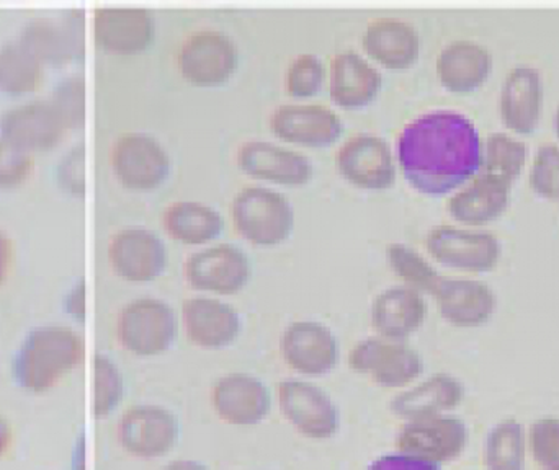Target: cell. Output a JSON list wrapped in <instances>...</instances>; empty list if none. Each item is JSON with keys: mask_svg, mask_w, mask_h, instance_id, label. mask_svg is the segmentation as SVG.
I'll use <instances>...</instances> for the list:
<instances>
[{"mask_svg": "<svg viewBox=\"0 0 559 470\" xmlns=\"http://www.w3.org/2000/svg\"><path fill=\"white\" fill-rule=\"evenodd\" d=\"M396 162L411 189L439 198L481 172V136L466 115L429 111L401 130Z\"/></svg>", "mask_w": 559, "mask_h": 470, "instance_id": "cell-1", "label": "cell"}, {"mask_svg": "<svg viewBox=\"0 0 559 470\" xmlns=\"http://www.w3.org/2000/svg\"><path fill=\"white\" fill-rule=\"evenodd\" d=\"M84 360V341L71 328H38L23 341L13 358V379L22 389L43 394L52 389Z\"/></svg>", "mask_w": 559, "mask_h": 470, "instance_id": "cell-2", "label": "cell"}, {"mask_svg": "<svg viewBox=\"0 0 559 470\" xmlns=\"http://www.w3.org/2000/svg\"><path fill=\"white\" fill-rule=\"evenodd\" d=\"M236 232L259 249H274L292 239L295 208L277 190L249 185L239 190L229 208Z\"/></svg>", "mask_w": 559, "mask_h": 470, "instance_id": "cell-3", "label": "cell"}, {"mask_svg": "<svg viewBox=\"0 0 559 470\" xmlns=\"http://www.w3.org/2000/svg\"><path fill=\"white\" fill-rule=\"evenodd\" d=\"M241 64V51L228 33L216 28L190 33L177 52L180 77L197 88L229 84Z\"/></svg>", "mask_w": 559, "mask_h": 470, "instance_id": "cell-4", "label": "cell"}, {"mask_svg": "<svg viewBox=\"0 0 559 470\" xmlns=\"http://www.w3.org/2000/svg\"><path fill=\"white\" fill-rule=\"evenodd\" d=\"M179 335V318L169 302L140 298L128 302L117 318L121 348L138 358H156L173 350Z\"/></svg>", "mask_w": 559, "mask_h": 470, "instance_id": "cell-5", "label": "cell"}, {"mask_svg": "<svg viewBox=\"0 0 559 470\" xmlns=\"http://www.w3.org/2000/svg\"><path fill=\"white\" fill-rule=\"evenodd\" d=\"M110 164L118 183L138 193L163 189L173 173L166 146L143 131L121 134L111 147Z\"/></svg>", "mask_w": 559, "mask_h": 470, "instance_id": "cell-6", "label": "cell"}, {"mask_svg": "<svg viewBox=\"0 0 559 470\" xmlns=\"http://www.w3.org/2000/svg\"><path fill=\"white\" fill-rule=\"evenodd\" d=\"M347 363L355 374L368 377L383 389H404L424 373L419 351L406 341L388 340L378 335L354 345Z\"/></svg>", "mask_w": 559, "mask_h": 470, "instance_id": "cell-7", "label": "cell"}, {"mask_svg": "<svg viewBox=\"0 0 559 470\" xmlns=\"http://www.w3.org/2000/svg\"><path fill=\"white\" fill-rule=\"evenodd\" d=\"M280 412L308 439L328 442L341 430L337 403L318 384L305 379L280 381L275 387Z\"/></svg>", "mask_w": 559, "mask_h": 470, "instance_id": "cell-8", "label": "cell"}, {"mask_svg": "<svg viewBox=\"0 0 559 470\" xmlns=\"http://www.w3.org/2000/svg\"><path fill=\"white\" fill-rule=\"evenodd\" d=\"M251 258L235 243H212L192 253L183 265L187 285L212 296H236L251 281Z\"/></svg>", "mask_w": 559, "mask_h": 470, "instance_id": "cell-9", "label": "cell"}, {"mask_svg": "<svg viewBox=\"0 0 559 470\" xmlns=\"http://www.w3.org/2000/svg\"><path fill=\"white\" fill-rule=\"evenodd\" d=\"M335 170L354 189L384 192L396 183V156L384 137L371 133L355 134L335 153Z\"/></svg>", "mask_w": 559, "mask_h": 470, "instance_id": "cell-10", "label": "cell"}, {"mask_svg": "<svg viewBox=\"0 0 559 470\" xmlns=\"http://www.w3.org/2000/svg\"><path fill=\"white\" fill-rule=\"evenodd\" d=\"M468 442V430L453 415L406 420L396 438V451L404 453L429 469H440L460 458Z\"/></svg>", "mask_w": 559, "mask_h": 470, "instance_id": "cell-11", "label": "cell"}, {"mask_svg": "<svg viewBox=\"0 0 559 470\" xmlns=\"http://www.w3.org/2000/svg\"><path fill=\"white\" fill-rule=\"evenodd\" d=\"M19 39L45 68L74 64L85 56L84 12L74 9L59 16H36L23 25Z\"/></svg>", "mask_w": 559, "mask_h": 470, "instance_id": "cell-12", "label": "cell"}, {"mask_svg": "<svg viewBox=\"0 0 559 470\" xmlns=\"http://www.w3.org/2000/svg\"><path fill=\"white\" fill-rule=\"evenodd\" d=\"M182 435L179 417L166 407L141 403L121 415L117 426L118 443L128 455L157 459L170 455Z\"/></svg>", "mask_w": 559, "mask_h": 470, "instance_id": "cell-13", "label": "cell"}, {"mask_svg": "<svg viewBox=\"0 0 559 470\" xmlns=\"http://www.w3.org/2000/svg\"><path fill=\"white\" fill-rule=\"evenodd\" d=\"M92 33L105 55H143L156 38V20L144 7H100L92 20Z\"/></svg>", "mask_w": 559, "mask_h": 470, "instance_id": "cell-14", "label": "cell"}, {"mask_svg": "<svg viewBox=\"0 0 559 470\" xmlns=\"http://www.w3.org/2000/svg\"><path fill=\"white\" fill-rule=\"evenodd\" d=\"M277 140L308 149H328L344 136V121L332 108L318 104H286L269 118Z\"/></svg>", "mask_w": 559, "mask_h": 470, "instance_id": "cell-15", "label": "cell"}, {"mask_svg": "<svg viewBox=\"0 0 559 470\" xmlns=\"http://www.w3.org/2000/svg\"><path fill=\"white\" fill-rule=\"evenodd\" d=\"M427 253L440 265L460 272L488 273L498 266L501 243L495 234L437 226L426 237Z\"/></svg>", "mask_w": 559, "mask_h": 470, "instance_id": "cell-16", "label": "cell"}, {"mask_svg": "<svg viewBox=\"0 0 559 470\" xmlns=\"http://www.w3.org/2000/svg\"><path fill=\"white\" fill-rule=\"evenodd\" d=\"M280 351L286 366L306 377L325 376L341 360L334 332L316 321L292 322L283 332Z\"/></svg>", "mask_w": 559, "mask_h": 470, "instance_id": "cell-17", "label": "cell"}, {"mask_svg": "<svg viewBox=\"0 0 559 470\" xmlns=\"http://www.w3.org/2000/svg\"><path fill=\"white\" fill-rule=\"evenodd\" d=\"M238 169L255 182L299 189L314 177L311 160L289 147L267 141H246L236 154Z\"/></svg>", "mask_w": 559, "mask_h": 470, "instance_id": "cell-18", "label": "cell"}, {"mask_svg": "<svg viewBox=\"0 0 559 470\" xmlns=\"http://www.w3.org/2000/svg\"><path fill=\"white\" fill-rule=\"evenodd\" d=\"M213 412L226 425L255 426L272 412L271 389L249 373H229L213 384L210 393Z\"/></svg>", "mask_w": 559, "mask_h": 470, "instance_id": "cell-19", "label": "cell"}, {"mask_svg": "<svg viewBox=\"0 0 559 470\" xmlns=\"http://www.w3.org/2000/svg\"><path fill=\"white\" fill-rule=\"evenodd\" d=\"M187 340L202 350H225L242 334V317L229 302L212 296L186 299L180 308Z\"/></svg>", "mask_w": 559, "mask_h": 470, "instance_id": "cell-20", "label": "cell"}, {"mask_svg": "<svg viewBox=\"0 0 559 470\" xmlns=\"http://www.w3.org/2000/svg\"><path fill=\"white\" fill-rule=\"evenodd\" d=\"M108 260L118 278L128 282H153L169 263L166 243L150 229L127 228L111 237Z\"/></svg>", "mask_w": 559, "mask_h": 470, "instance_id": "cell-21", "label": "cell"}, {"mask_svg": "<svg viewBox=\"0 0 559 470\" xmlns=\"http://www.w3.org/2000/svg\"><path fill=\"white\" fill-rule=\"evenodd\" d=\"M68 133V124L49 98L15 105L0 117V136L32 154L55 149Z\"/></svg>", "mask_w": 559, "mask_h": 470, "instance_id": "cell-22", "label": "cell"}, {"mask_svg": "<svg viewBox=\"0 0 559 470\" xmlns=\"http://www.w3.org/2000/svg\"><path fill=\"white\" fill-rule=\"evenodd\" d=\"M545 85L542 72L531 64L512 68L502 82L499 113L512 133L528 136L537 131L544 111Z\"/></svg>", "mask_w": 559, "mask_h": 470, "instance_id": "cell-23", "label": "cell"}, {"mask_svg": "<svg viewBox=\"0 0 559 470\" xmlns=\"http://www.w3.org/2000/svg\"><path fill=\"white\" fill-rule=\"evenodd\" d=\"M383 88V75L360 52L345 49L331 59L329 95L342 110L357 111L370 107Z\"/></svg>", "mask_w": 559, "mask_h": 470, "instance_id": "cell-24", "label": "cell"}, {"mask_svg": "<svg viewBox=\"0 0 559 470\" xmlns=\"http://www.w3.org/2000/svg\"><path fill=\"white\" fill-rule=\"evenodd\" d=\"M495 56L475 39H453L437 56L440 85L453 95H472L491 77Z\"/></svg>", "mask_w": 559, "mask_h": 470, "instance_id": "cell-25", "label": "cell"}, {"mask_svg": "<svg viewBox=\"0 0 559 470\" xmlns=\"http://www.w3.org/2000/svg\"><path fill=\"white\" fill-rule=\"evenodd\" d=\"M365 55L388 71H407L420 56V35L413 23L384 16L371 20L361 36Z\"/></svg>", "mask_w": 559, "mask_h": 470, "instance_id": "cell-26", "label": "cell"}, {"mask_svg": "<svg viewBox=\"0 0 559 470\" xmlns=\"http://www.w3.org/2000/svg\"><path fill=\"white\" fill-rule=\"evenodd\" d=\"M370 314L378 337L406 341L426 322L427 302L423 292L411 286H391L373 299Z\"/></svg>", "mask_w": 559, "mask_h": 470, "instance_id": "cell-27", "label": "cell"}, {"mask_svg": "<svg viewBox=\"0 0 559 470\" xmlns=\"http://www.w3.org/2000/svg\"><path fill=\"white\" fill-rule=\"evenodd\" d=\"M440 315L455 327L472 328L486 324L496 311L495 292L475 279L443 278L433 292Z\"/></svg>", "mask_w": 559, "mask_h": 470, "instance_id": "cell-28", "label": "cell"}, {"mask_svg": "<svg viewBox=\"0 0 559 470\" xmlns=\"http://www.w3.org/2000/svg\"><path fill=\"white\" fill-rule=\"evenodd\" d=\"M512 185L499 177L479 172L447 203V212L466 226H485L504 215Z\"/></svg>", "mask_w": 559, "mask_h": 470, "instance_id": "cell-29", "label": "cell"}, {"mask_svg": "<svg viewBox=\"0 0 559 470\" xmlns=\"http://www.w3.org/2000/svg\"><path fill=\"white\" fill-rule=\"evenodd\" d=\"M465 399V387L450 374H433L417 386L397 394L390 402L391 412L403 420L442 415L452 412Z\"/></svg>", "mask_w": 559, "mask_h": 470, "instance_id": "cell-30", "label": "cell"}, {"mask_svg": "<svg viewBox=\"0 0 559 470\" xmlns=\"http://www.w3.org/2000/svg\"><path fill=\"white\" fill-rule=\"evenodd\" d=\"M164 231L186 246H206L225 234L226 221L222 213L206 203L176 202L164 209Z\"/></svg>", "mask_w": 559, "mask_h": 470, "instance_id": "cell-31", "label": "cell"}, {"mask_svg": "<svg viewBox=\"0 0 559 470\" xmlns=\"http://www.w3.org/2000/svg\"><path fill=\"white\" fill-rule=\"evenodd\" d=\"M43 62L20 39L0 46V92L20 98L41 87Z\"/></svg>", "mask_w": 559, "mask_h": 470, "instance_id": "cell-32", "label": "cell"}, {"mask_svg": "<svg viewBox=\"0 0 559 470\" xmlns=\"http://www.w3.org/2000/svg\"><path fill=\"white\" fill-rule=\"evenodd\" d=\"M527 156V146L511 134H489L483 144L481 172L499 177L512 185L522 176Z\"/></svg>", "mask_w": 559, "mask_h": 470, "instance_id": "cell-33", "label": "cell"}, {"mask_svg": "<svg viewBox=\"0 0 559 470\" xmlns=\"http://www.w3.org/2000/svg\"><path fill=\"white\" fill-rule=\"evenodd\" d=\"M384 255H386L391 272L404 285L417 289L423 294L426 292L430 296H433L439 288L440 281L443 279L442 276L413 246L400 242L390 243L384 250Z\"/></svg>", "mask_w": 559, "mask_h": 470, "instance_id": "cell-34", "label": "cell"}, {"mask_svg": "<svg viewBox=\"0 0 559 470\" xmlns=\"http://www.w3.org/2000/svg\"><path fill=\"white\" fill-rule=\"evenodd\" d=\"M524 426L514 419L495 426L486 442V466L489 469L519 470L524 468Z\"/></svg>", "mask_w": 559, "mask_h": 470, "instance_id": "cell-35", "label": "cell"}, {"mask_svg": "<svg viewBox=\"0 0 559 470\" xmlns=\"http://www.w3.org/2000/svg\"><path fill=\"white\" fill-rule=\"evenodd\" d=\"M325 79L328 71L322 59L312 52H301L286 68V95L296 100L316 97L324 87Z\"/></svg>", "mask_w": 559, "mask_h": 470, "instance_id": "cell-36", "label": "cell"}, {"mask_svg": "<svg viewBox=\"0 0 559 470\" xmlns=\"http://www.w3.org/2000/svg\"><path fill=\"white\" fill-rule=\"evenodd\" d=\"M94 413L97 419H107L123 400V374L114 360L97 354L94 360Z\"/></svg>", "mask_w": 559, "mask_h": 470, "instance_id": "cell-37", "label": "cell"}, {"mask_svg": "<svg viewBox=\"0 0 559 470\" xmlns=\"http://www.w3.org/2000/svg\"><path fill=\"white\" fill-rule=\"evenodd\" d=\"M49 101L61 115L69 131L84 126L85 121V81L82 75L72 74L56 84Z\"/></svg>", "mask_w": 559, "mask_h": 470, "instance_id": "cell-38", "label": "cell"}, {"mask_svg": "<svg viewBox=\"0 0 559 470\" xmlns=\"http://www.w3.org/2000/svg\"><path fill=\"white\" fill-rule=\"evenodd\" d=\"M532 192L545 200H559V146L542 144L528 176Z\"/></svg>", "mask_w": 559, "mask_h": 470, "instance_id": "cell-39", "label": "cell"}, {"mask_svg": "<svg viewBox=\"0 0 559 470\" xmlns=\"http://www.w3.org/2000/svg\"><path fill=\"white\" fill-rule=\"evenodd\" d=\"M35 154L0 136V190L23 185L35 169Z\"/></svg>", "mask_w": 559, "mask_h": 470, "instance_id": "cell-40", "label": "cell"}, {"mask_svg": "<svg viewBox=\"0 0 559 470\" xmlns=\"http://www.w3.org/2000/svg\"><path fill=\"white\" fill-rule=\"evenodd\" d=\"M528 448L538 466L559 470V419L550 417L532 423Z\"/></svg>", "mask_w": 559, "mask_h": 470, "instance_id": "cell-41", "label": "cell"}, {"mask_svg": "<svg viewBox=\"0 0 559 470\" xmlns=\"http://www.w3.org/2000/svg\"><path fill=\"white\" fill-rule=\"evenodd\" d=\"M85 149L84 146L69 150L58 166V183L71 195H84L85 186Z\"/></svg>", "mask_w": 559, "mask_h": 470, "instance_id": "cell-42", "label": "cell"}, {"mask_svg": "<svg viewBox=\"0 0 559 470\" xmlns=\"http://www.w3.org/2000/svg\"><path fill=\"white\" fill-rule=\"evenodd\" d=\"M64 309L69 317L74 318L75 322L82 324L85 321V282L82 279L66 294Z\"/></svg>", "mask_w": 559, "mask_h": 470, "instance_id": "cell-43", "label": "cell"}, {"mask_svg": "<svg viewBox=\"0 0 559 470\" xmlns=\"http://www.w3.org/2000/svg\"><path fill=\"white\" fill-rule=\"evenodd\" d=\"M13 265V243L5 232L0 231V286L9 276Z\"/></svg>", "mask_w": 559, "mask_h": 470, "instance_id": "cell-44", "label": "cell"}, {"mask_svg": "<svg viewBox=\"0 0 559 470\" xmlns=\"http://www.w3.org/2000/svg\"><path fill=\"white\" fill-rule=\"evenodd\" d=\"M10 442H12V430H10V425L7 423V420L0 415V456L7 451Z\"/></svg>", "mask_w": 559, "mask_h": 470, "instance_id": "cell-45", "label": "cell"}, {"mask_svg": "<svg viewBox=\"0 0 559 470\" xmlns=\"http://www.w3.org/2000/svg\"><path fill=\"white\" fill-rule=\"evenodd\" d=\"M555 133H557L559 140V107L557 113H555Z\"/></svg>", "mask_w": 559, "mask_h": 470, "instance_id": "cell-46", "label": "cell"}, {"mask_svg": "<svg viewBox=\"0 0 559 470\" xmlns=\"http://www.w3.org/2000/svg\"><path fill=\"white\" fill-rule=\"evenodd\" d=\"M0 2H23V0H0Z\"/></svg>", "mask_w": 559, "mask_h": 470, "instance_id": "cell-47", "label": "cell"}]
</instances>
